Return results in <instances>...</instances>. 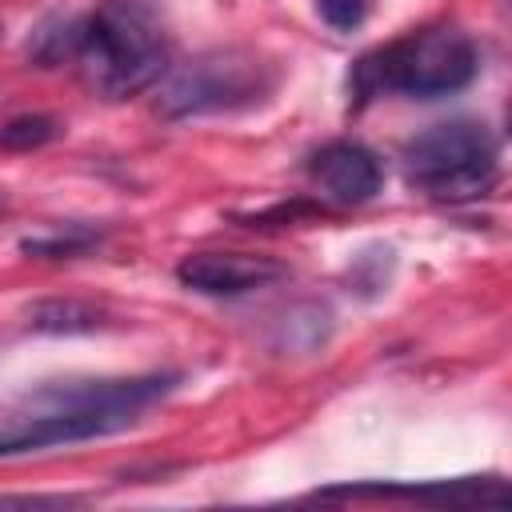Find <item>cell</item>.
Masks as SVG:
<instances>
[{
	"label": "cell",
	"mask_w": 512,
	"mask_h": 512,
	"mask_svg": "<svg viewBox=\"0 0 512 512\" xmlns=\"http://www.w3.org/2000/svg\"><path fill=\"white\" fill-rule=\"evenodd\" d=\"M420 500V504H496L512 500L504 480H428V484H340L320 488L316 500Z\"/></svg>",
	"instance_id": "obj_9"
},
{
	"label": "cell",
	"mask_w": 512,
	"mask_h": 512,
	"mask_svg": "<svg viewBox=\"0 0 512 512\" xmlns=\"http://www.w3.org/2000/svg\"><path fill=\"white\" fill-rule=\"evenodd\" d=\"M100 240H104V232L92 228V224H64V228H56V232H48V236H28V240H20V252L44 256V260H72V256L92 252Z\"/></svg>",
	"instance_id": "obj_12"
},
{
	"label": "cell",
	"mask_w": 512,
	"mask_h": 512,
	"mask_svg": "<svg viewBox=\"0 0 512 512\" xmlns=\"http://www.w3.org/2000/svg\"><path fill=\"white\" fill-rule=\"evenodd\" d=\"M168 36L148 0H100L84 16L80 76L104 100H128L152 88L172 64Z\"/></svg>",
	"instance_id": "obj_1"
},
{
	"label": "cell",
	"mask_w": 512,
	"mask_h": 512,
	"mask_svg": "<svg viewBox=\"0 0 512 512\" xmlns=\"http://www.w3.org/2000/svg\"><path fill=\"white\" fill-rule=\"evenodd\" d=\"M132 424H136V412H124V408H32L28 404L24 412L0 420V460L84 444L96 436L124 432Z\"/></svg>",
	"instance_id": "obj_5"
},
{
	"label": "cell",
	"mask_w": 512,
	"mask_h": 512,
	"mask_svg": "<svg viewBox=\"0 0 512 512\" xmlns=\"http://www.w3.org/2000/svg\"><path fill=\"white\" fill-rule=\"evenodd\" d=\"M180 384L176 372H152V376H120V380H76V384H48L32 392L24 404L32 408H124L140 412L152 400L168 396Z\"/></svg>",
	"instance_id": "obj_7"
},
{
	"label": "cell",
	"mask_w": 512,
	"mask_h": 512,
	"mask_svg": "<svg viewBox=\"0 0 512 512\" xmlns=\"http://www.w3.org/2000/svg\"><path fill=\"white\" fill-rule=\"evenodd\" d=\"M308 180L328 204L340 208H360L380 196L384 188V168L372 148L356 140H328L324 148L312 152L308 160Z\"/></svg>",
	"instance_id": "obj_6"
},
{
	"label": "cell",
	"mask_w": 512,
	"mask_h": 512,
	"mask_svg": "<svg viewBox=\"0 0 512 512\" xmlns=\"http://www.w3.org/2000/svg\"><path fill=\"white\" fill-rule=\"evenodd\" d=\"M80 32H84V16H72V12H52L44 16L32 32H28V60L40 64V68H56L64 60H76L80 52Z\"/></svg>",
	"instance_id": "obj_11"
},
{
	"label": "cell",
	"mask_w": 512,
	"mask_h": 512,
	"mask_svg": "<svg viewBox=\"0 0 512 512\" xmlns=\"http://www.w3.org/2000/svg\"><path fill=\"white\" fill-rule=\"evenodd\" d=\"M368 8L372 0H316V12L332 32H356L368 20Z\"/></svg>",
	"instance_id": "obj_14"
},
{
	"label": "cell",
	"mask_w": 512,
	"mask_h": 512,
	"mask_svg": "<svg viewBox=\"0 0 512 512\" xmlns=\"http://www.w3.org/2000/svg\"><path fill=\"white\" fill-rule=\"evenodd\" d=\"M476 72H480V52L472 36L448 24H432L360 56L348 72V92L356 104H368L384 92L412 100H440L468 88Z\"/></svg>",
	"instance_id": "obj_2"
},
{
	"label": "cell",
	"mask_w": 512,
	"mask_h": 512,
	"mask_svg": "<svg viewBox=\"0 0 512 512\" xmlns=\"http://www.w3.org/2000/svg\"><path fill=\"white\" fill-rule=\"evenodd\" d=\"M408 184L432 200H476L496 184L500 148L480 120H444L404 144Z\"/></svg>",
	"instance_id": "obj_4"
},
{
	"label": "cell",
	"mask_w": 512,
	"mask_h": 512,
	"mask_svg": "<svg viewBox=\"0 0 512 512\" xmlns=\"http://www.w3.org/2000/svg\"><path fill=\"white\" fill-rule=\"evenodd\" d=\"M0 216H4V204H0Z\"/></svg>",
	"instance_id": "obj_15"
},
{
	"label": "cell",
	"mask_w": 512,
	"mask_h": 512,
	"mask_svg": "<svg viewBox=\"0 0 512 512\" xmlns=\"http://www.w3.org/2000/svg\"><path fill=\"white\" fill-rule=\"evenodd\" d=\"M280 276H288L280 260L252 252H192L176 264V280L200 296H244Z\"/></svg>",
	"instance_id": "obj_8"
},
{
	"label": "cell",
	"mask_w": 512,
	"mask_h": 512,
	"mask_svg": "<svg viewBox=\"0 0 512 512\" xmlns=\"http://www.w3.org/2000/svg\"><path fill=\"white\" fill-rule=\"evenodd\" d=\"M108 324V312L88 304V300H72V296H48L28 304L24 312V328L28 332H44V336H80V332H96Z\"/></svg>",
	"instance_id": "obj_10"
},
{
	"label": "cell",
	"mask_w": 512,
	"mask_h": 512,
	"mask_svg": "<svg viewBox=\"0 0 512 512\" xmlns=\"http://www.w3.org/2000/svg\"><path fill=\"white\" fill-rule=\"evenodd\" d=\"M64 136V120L48 112H24L0 124V152H32Z\"/></svg>",
	"instance_id": "obj_13"
},
{
	"label": "cell",
	"mask_w": 512,
	"mask_h": 512,
	"mask_svg": "<svg viewBox=\"0 0 512 512\" xmlns=\"http://www.w3.org/2000/svg\"><path fill=\"white\" fill-rule=\"evenodd\" d=\"M276 88V68L248 48H212L188 64L164 72L156 92V112L168 120L240 112L268 100Z\"/></svg>",
	"instance_id": "obj_3"
}]
</instances>
